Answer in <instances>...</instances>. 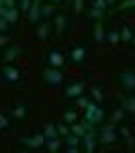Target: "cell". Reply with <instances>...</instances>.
Wrapping results in <instances>:
<instances>
[{"instance_id": "obj_36", "label": "cell", "mask_w": 135, "mask_h": 153, "mask_svg": "<svg viewBox=\"0 0 135 153\" xmlns=\"http://www.w3.org/2000/svg\"><path fill=\"white\" fill-rule=\"evenodd\" d=\"M14 0H0V8H12Z\"/></svg>"}, {"instance_id": "obj_26", "label": "cell", "mask_w": 135, "mask_h": 153, "mask_svg": "<svg viewBox=\"0 0 135 153\" xmlns=\"http://www.w3.org/2000/svg\"><path fill=\"white\" fill-rule=\"evenodd\" d=\"M129 8H135V0H121L119 6H117V10H119V12L129 10Z\"/></svg>"}, {"instance_id": "obj_37", "label": "cell", "mask_w": 135, "mask_h": 153, "mask_svg": "<svg viewBox=\"0 0 135 153\" xmlns=\"http://www.w3.org/2000/svg\"><path fill=\"white\" fill-rule=\"evenodd\" d=\"M8 21H6V19H2V16H0V33H6V29H8Z\"/></svg>"}, {"instance_id": "obj_29", "label": "cell", "mask_w": 135, "mask_h": 153, "mask_svg": "<svg viewBox=\"0 0 135 153\" xmlns=\"http://www.w3.org/2000/svg\"><path fill=\"white\" fill-rule=\"evenodd\" d=\"M90 94H92V98H94L96 102H102V100H104V94H102V90H100L98 86H92V88H90Z\"/></svg>"}, {"instance_id": "obj_1", "label": "cell", "mask_w": 135, "mask_h": 153, "mask_svg": "<svg viewBox=\"0 0 135 153\" xmlns=\"http://www.w3.org/2000/svg\"><path fill=\"white\" fill-rule=\"evenodd\" d=\"M117 139H119V129H117L115 123H107V125L100 127V131H98V141H100V145L109 147L113 143H117Z\"/></svg>"}, {"instance_id": "obj_11", "label": "cell", "mask_w": 135, "mask_h": 153, "mask_svg": "<svg viewBox=\"0 0 135 153\" xmlns=\"http://www.w3.org/2000/svg\"><path fill=\"white\" fill-rule=\"evenodd\" d=\"M27 19H29V23L35 25V23H41V0H33V4H31V8L27 12Z\"/></svg>"}, {"instance_id": "obj_39", "label": "cell", "mask_w": 135, "mask_h": 153, "mask_svg": "<svg viewBox=\"0 0 135 153\" xmlns=\"http://www.w3.org/2000/svg\"><path fill=\"white\" fill-rule=\"evenodd\" d=\"M8 41H10V37H8V35H0V47H6Z\"/></svg>"}, {"instance_id": "obj_3", "label": "cell", "mask_w": 135, "mask_h": 153, "mask_svg": "<svg viewBox=\"0 0 135 153\" xmlns=\"http://www.w3.org/2000/svg\"><path fill=\"white\" fill-rule=\"evenodd\" d=\"M2 78H4V82L8 84V86H14V84L21 82V71L14 65H4L2 68Z\"/></svg>"}, {"instance_id": "obj_12", "label": "cell", "mask_w": 135, "mask_h": 153, "mask_svg": "<svg viewBox=\"0 0 135 153\" xmlns=\"http://www.w3.org/2000/svg\"><path fill=\"white\" fill-rule=\"evenodd\" d=\"M66 27H68V16L66 14H53V29H55V35L61 37L66 33Z\"/></svg>"}, {"instance_id": "obj_17", "label": "cell", "mask_w": 135, "mask_h": 153, "mask_svg": "<svg viewBox=\"0 0 135 153\" xmlns=\"http://www.w3.org/2000/svg\"><path fill=\"white\" fill-rule=\"evenodd\" d=\"M119 135H121L123 139H127V145H129V149L133 151L135 141H133V137H131V129H129V127H121V129H119Z\"/></svg>"}, {"instance_id": "obj_41", "label": "cell", "mask_w": 135, "mask_h": 153, "mask_svg": "<svg viewBox=\"0 0 135 153\" xmlns=\"http://www.w3.org/2000/svg\"><path fill=\"white\" fill-rule=\"evenodd\" d=\"M51 4H61V2H66V0H49Z\"/></svg>"}, {"instance_id": "obj_9", "label": "cell", "mask_w": 135, "mask_h": 153, "mask_svg": "<svg viewBox=\"0 0 135 153\" xmlns=\"http://www.w3.org/2000/svg\"><path fill=\"white\" fill-rule=\"evenodd\" d=\"M86 51H88V47H86V45H76V47H72V51H70V61H72V63H76V65L84 63Z\"/></svg>"}, {"instance_id": "obj_8", "label": "cell", "mask_w": 135, "mask_h": 153, "mask_svg": "<svg viewBox=\"0 0 135 153\" xmlns=\"http://www.w3.org/2000/svg\"><path fill=\"white\" fill-rule=\"evenodd\" d=\"M84 88H86V82L84 80H78V82H74L70 84L68 88H66V98H78V96H82L84 94Z\"/></svg>"}, {"instance_id": "obj_32", "label": "cell", "mask_w": 135, "mask_h": 153, "mask_svg": "<svg viewBox=\"0 0 135 153\" xmlns=\"http://www.w3.org/2000/svg\"><path fill=\"white\" fill-rule=\"evenodd\" d=\"M92 6H94V8H98V10H107V8H109L107 0H92Z\"/></svg>"}, {"instance_id": "obj_15", "label": "cell", "mask_w": 135, "mask_h": 153, "mask_svg": "<svg viewBox=\"0 0 135 153\" xmlns=\"http://www.w3.org/2000/svg\"><path fill=\"white\" fill-rule=\"evenodd\" d=\"M49 31H51V25L41 23L39 27H37V39H39V41H45V39L49 37Z\"/></svg>"}, {"instance_id": "obj_25", "label": "cell", "mask_w": 135, "mask_h": 153, "mask_svg": "<svg viewBox=\"0 0 135 153\" xmlns=\"http://www.w3.org/2000/svg\"><path fill=\"white\" fill-rule=\"evenodd\" d=\"M123 120H125V108H115V112H113V117H110V123H115V125H117V123H123Z\"/></svg>"}, {"instance_id": "obj_14", "label": "cell", "mask_w": 135, "mask_h": 153, "mask_svg": "<svg viewBox=\"0 0 135 153\" xmlns=\"http://www.w3.org/2000/svg\"><path fill=\"white\" fill-rule=\"evenodd\" d=\"M0 16L6 19L10 25L16 23V21H19V8H16V6H12V8H0Z\"/></svg>"}, {"instance_id": "obj_22", "label": "cell", "mask_w": 135, "mask_h": 153, "mask_svg": "<svg viewBox=\"0 0 135 153\" xmlns=\"http://www.w3.org/2000/svg\"><path fill=\"white\" fill-rule=\"evenodd\" d=\"M104 39H107V41H109L110 45L115 47V45H119V43H121V33H119V31L115 29V31H110V33H107V37H104Z\"/></svg>"}, {"instance_id": "obj_2", "label": "cell", "mask_w": 135, "mask_h": 153, "mask_svg": "<svg viewBox=\"0 0 135 153\" xmlns=\"http://www.w3.org/2000/svg\"><path fill=\"white\" fill-rule=\"evenodd\" d=\"M84 120L90 123V125L102 123V120H104V108L98 106V104H94V102H90V104L84 108Z\"/></svg>"}, {"instance_id": "obj_28", "label": "cell", "mask_w": 135, "mask_h": 153, "mask_svg": "<svg viewBox=\"0 0 135 153\" xmlns=\"http://www.w3.org/2000/svg\"><path fill=\"white\" fill-rule=\"evenodd\" d=\"M63 120H66L68 125L76 123V120H78V114H76V110H72V108H70V110H66V112H63Z\"/></svg>"}, {"instance_id": "obj_38", "label": "cell", "mask_w": 135, "mask_h": 153, "mask_svg": "<svg viewBox=\"0 0 135 153\" xmlns=\"http://www.w3.org/2000/svg\"><path fill=\"white\" fill-rule=\"evenodd\" d=\"M0 127H2V129H4V131L8 129V118L4 117V114H2V112H0Z\"/></svg>"}, {"instance_id": "obj_13", "label": "cell", "mask_w": 135, "mask_h": 153, "mask_svg": "<svg viewBox=\"0 0 135 153\" xmlns=\"http://www.w3.org/2000/svg\"><path fill=\"white\" fill-rule=\"evenodd\" d=\"M119 80H121L123 88L127 92H135V74L133 71H123L121 76H119Z\"/></svg>"}, {"instance_id": "obj_44", "label": "cell", "mask_w": 135, "mask_h": 153, "mask_svg": "<svg viewBox=\"0 0 135 153\" xmlns=\"http://www.w3.org/2000/svg\"><path fill=\"white\" fill-rule=\"evenodd\" d=\"M2 131H4V129H2V127H0V133H2Z\"/></svg>"}, {"instance_id": "obj_42", "label": "cell", "mask_w": 135, "mask_h": 153, "mask_svg": "<svg viewBox=\"0 0 135 153\" xmlns=\"http://www.w3.org/2000/svg\"><path fill=\"white\" fill-rule=\"evenodd\" d=\"M107 4H109V6L110 4H117V0H107Z\"/></svg>"}, {"instance_id": "obj_31", "label": "cell", "mask_w": 135, "mask_h": 153, "mask_svg": "<svg viewBox=\"0 0 135 153\" xmlns=\"http://www.w3.org/2000/svg\"><path fill=\"white\" fill-rule=\"evenodd\" d=\"M72 6H74V12L80 14V12L84 10V0H72Z\"/></svg>"}, {"instance_id": "obj_18", "label": "cell", "mask_w": 135, "mask_h": 153, "mask_svg": "<svg viewBox=\"0 0 135 153\" xmlns=\"http://www.w3.org/2000/svg\"><path fill=\"white\" fill-rule=\"evenodd\" d=\"M104 27H102V21H96V25H94V35H92V39L96 41V43H100L102 39H104Z\"/></svg>"}, {"instance_id": "obj_34", "label": "cell", "mask_w": 135, "mask_h": 153, "mask_svg": "<svg viewBox=\"0 0 135 153\" xmlns=\"http://www.w3.org/2000/svg\"><path fill=\"white\" fill-rule=\"evenodd\" d=\"M76 102H78V106H80V108H86V106L90 104V100H88V98H84V96H78V98H76Z\"/></svg>"}, {"instance_id": "obj_5", "label": "cell", "mask_w": 135, "mask_h": 153, "mask_svg": "<svg viewBox=\"0 0 135 153\" xmlns=\"http://www.w3.org/2000/svg\"><path fill=\"white\" fill-rule=\"evenodd\" d=\"M45 143H47V139H45V135L43 133H37V135H33V137H25L23 139V145L27 147V149H41V147H45Z\"/></svg>"}, {"instance_id": "obj_35", "label": "cell", "mask_w": 135, "mask_h": 153, "mask_svg": "<svg viewBox=\"0 0 135 153\" xmlns=\"http://www.w3.org/2000/svg\"><path fill=\"white\" fill-rule=\"evenodd\" d=\"M57 133H60V137H66L70 133V127L68 125H57Z\"/></svg>"}, {"instance_id": "obj_27", "label": "cell", "mask_w": 135, "mask_h": 153, "mask_svg": "<svg viewBox=\"0 0 135 153\" xmlns=\"http://www.w3.org/2000/svg\"><path fill=\"white\" fill-rule=\"evenodd\" d=\"M55 14V4H41V16H51Z\"/></svg>"}, {"instance_id": "obj_10", "label": "cell", "mask_w": 135, "mask_h": 153, "mask_svg": "<svg viewBox=\"0 0 135 153\" xmlns=\"http://www.w3.org/2000/svg\"><path fill=\"white\" fill-rule=\"evenodd\" d=\"M23 53H25L23 47H16V45L6 47V49H4V53H2V61H4V63H12L14 59H19Z\"/></svg>"}, {"instance_id": "obj_40", "label": "cell", "mask_w": 135, "mask_h": 153, "mask_svg": "<svg viewBox=\"0 0 135 153\" xmlns=\"http://www.w3.org/2000/svg\"><path fill=\"white\" fill-rule=\"evenodd\" d=\"M66 151H68V153H78V151H80V147H66Z\"/></svg>"}, {"instance_id": "obj_7", "label": "cell", "mask_w": 135, "mask_h": 153, "mask_svg": "<svg viewBox=\"0 0 135 153\" xmlns=\"http://www.w3.org/2000/svg\"><path fill=\"white\" fill-rule=\"evenodd\" d=\"M96 141H98V133L94 129L88 131L84 137H82V143H84V151L86 153H94L96 151Z\"/></svg>"}, {"instance_id": "obj_24", "label": "cell", "mask_w": 135, "mask_h": 153, "mask_svg": "<svg viewBox=\"0 0 135 153\" xmlns=\"http://www.w3.org/2000/svg\"><path fill=\"white\" fill-rule=\"evenodd\" d=\"M12 117L19 118V120H23V118L27 117V106L25 104H16L14 108H12Z\"/></svg>"}, {"instance_id": "obj_45", "label": "cell", "mask_w": 135, "mask_h": 153, "mask_svg": "<svg viewBox=\"0 0 135 153\" xmlns=\"http://www.w3.org/2000/svg\"><path fill=\"white\" fill-rule=\"evenodd\" d=\"M68 2H72V0H68Z\"/></svg>"}, {"instance_id": "obj_23", "label": "cell", "mask_w": 135, "mask_h": 153, "mask_svg": "<svg viewBox=\"0 0 135 153\" xmlns=\"http://www.w3.org/2000/svg\"><path fill=\"white\" fill-rule=\"evenodd\" d=\"M63 139H66V147H78L80 141H82V139H80L78 135H74V133H68Z\"/></svg>"}, {"instance_id": "obj_30", "label": "cell", "mask_w": 135, "mask_h": 153, "mask_svg": "<svg viewBox=\"0 0 135 153\" xmlns=\"http://www.w3.org/2000/svg\"><path fill=\"white\" fill-rule=\"evenodd\" d=\"M88 14H90V19H94V21H102V19H104V10H98L94 6L88 10Z\"/></svg>"}, {"instance_id": "obj_19", "label": "cell", "mask_w": 135, "mask_h": 153, "mask_svg": "<svg viewBox=\"0 0 135 153\" xmlns=\"http://www.w3.org/2000/svg\"><path fill=\"white\" fill-rule=\"evenodd\" d=\"M45 147H47L49 153H57L61 149V139H60V137H55V139H47Z\"/></svg>"}, {"instance_id": "obj_16", "label": "cell", "mask_w": 135, "mask_h": 153, "mask_svg": "<svg viewBox=\"0 0 135 153\" xmlns=\"http://www.w3.org/2000/svg\"><path fill=\"white\" fill-rule=\"evenodd\" d=\"M121 106L125 108V112L135 114V96H125V98L121 100Z\"/></svg>"}, {"instance_id": "obj_4", "label": "cell", "mask_w": 135, "mask_h": 153, "mask_svg": "<svg viewBox=\"0 0 135 153\" xmlns=\"http://www.w3.org/2000/svg\"><path fill=\"white\" fill-rule=\"evenodd\" d=\"M43 80L49 84V86H60L63 82V71L61 70H55V68H47L43 71Z\"/></svg>"}, {"instance_id": "obj_20", "label": "cell", "mask_w": 135, "mask_h": 153, "mask_svg": "<svg viewBox=\"0 0 135 153\" xmlns=\"http://www.w3.org/2000/svg\"><path fill=\"white\" fill-rule=\"evenodd\" d=\"M43 135H45V139H55V137H60V133H57V125L47 123L45 129H43Z\"/></svg>"}, {"instance_id": "obj_33", "label": "cell", "mask_w": 135, "mask_h": 153, "mask_svg": "<svg viewBox=\"0 0 135 153\" xmlns=\"http://www.w3.org/2000/svg\"><path fill=\"white\" fill-rule=\"evenodd\" d=\"M31 4H33V0H21V10L27 14V12H29V8H31Z\"/></svg>"}, {"instance_id": "obj_21", "label": "cell", "mask_w": 135, "mask_h": 153, "mask_svg": "<svg viewBox=\"0 0 135 153\" xmlns=\"http://www.w3.org/2000/svg\"><path fill=\"white\" fill-rule=\"evenodd\" d=\"M119 33H121V41L123 43H131V41H133V31H131L127 25H123Z\"/></svg>"}, {"instance_id": "obj_43", "label": "cell", "mask_w": 135, "mask_h": 153, "mask_svg": "<svg viewBox=\"0 0 135 153\" xmlns=\"http://www.w3.org/2000/svg\"><path fill=\"white\" fill-rule=\"evenodd\" d=\"M131 43H133V45H135V35H133V41H131Z\"/></svg>"}, {"instance_id": "obj_6", "label": "cell", "mask_w": 135, "mask_h": 153, "mask_svg": "<svg viewBox=\"0 0 135 153\" xmlns=\"http://www.w3.org/2000/svg\"><path fill=\"white\" fill-rule=\"evenodd\" d=\"M63 63H66V55H63L61 51L53 49V51H49V53H47V65H49V68L61 70V68H63Z\"/></svg>"}]
</instances>
